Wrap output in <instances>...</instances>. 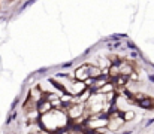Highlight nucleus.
<instances>
[{"label": "nucleus", "mask_w": 154, "mask_h": 134, "mask_svg": "<svg viewBox=\"0 0 154 134\" xmlns=\"http://www.w3.org/2000/svg\"><path fill=\"white\" fill-rule=\"evenodd\" d=\"M87 78H88V64H82L76 67L75 70V79L78 80H85Z\"/></svg>", "instance_id": "nucleus-4"}, {"label": "nucleus", "mask_w": 154, "mask_h": 134, "mask_svg": "<svg viewBox=\"0 0 154 134\" xmlns=\"http://www.w3.org/2000/svg\"><path fill=\"white\" fill-rule=\"evenodd\" d=\"M114 134H117V133H114Z\"/></svg>", "instance_id": "nucleus-17"}, {"label": "nucleus", "mask_w": 154, "mask_h": 134, "mask_svg": "<svg viewBox=\"0 0 154 134\" xmlns=\"http://www.w3.org/2000/svg\"><path fill=\"white\" fill-rule=\"evenodd\" d=\"M63 110L68 115V118L75 121L84 115L85 107H84V103H70V104H68V107H63Z\"/></svg>", "instance_id": "nucleus-2"}, {"label": "nucleus", "mask_w": 154, "mask_h": 134, "mask_svg": "<svg viewBox=\"0 0 154 134\" xmlns=\"http://www.w3.org/2000/svg\"><path fill=\"white\" fill-rule=\"evenodd\" d=\"M133 133V130H130V131H124V133H121V134H132Z\"/></svg>", "instance_id": "nucleus-15"}, {"label": "nucleus", "mask_w": 154, "mask_h": 134, "mask_svg": "<svg viewBox=\"0 0 154 134\" xmlns=\"http://www.w3.org/2000/svg\"><path fill=\"white\" fill-rule=\"evenodd\" d=\"M29 98L31 100L33 103L37 104V103L44 98V92L41 91V88H39V86H35L33 90H30V96H29Z\"/></svg>", "instance_id": "nucleus-5"}, {"label": "nucleus", "mask_w": 154, "mask_h": 134, "mask_svg": "<svg viewBox=\"0 0 154 134\" xmlns=\"http://www.w3.org/2000/svg\"><path fill=\"white\" fill-rule=\"evenodd\" d=\"M91 134H99V133H96V131H93V133H91Z\"/></svg>", "instance_id": "nucleus-16"}, {"label": "nucleus", "mask_w": 154, "mask_h": 134, "mask_svg": "<svg viewBox=\"0 0 154 134\" xmlns=\"http://www.w3.org/2000/svg\"><path fill=\"white\" fill-rule=\"evenodd\" d=\"M100 76H102V69H100L99 66L88 64V78L96 79V78H100Z\"/></svg>", "instance_id": "nucleus-8"}, {"label": "nucleus", "mask_w": 154, "mask_h": 134, "mask_svg": "<svg viewBox=\"0 0 154 134\" xmlns=\"http://www.w3.org/2000/svg\"><path fill=\"white\" fill-rule=\"evenodd\" d=\"M148 80L150 82H154V75H148Z\"/></svg>", "instance_id": "nucleus-13"}, {"label": "nucleus", "mask_w": 154, "mask_h": 134, "mask_svg": "<svg viewBox=\"0 0 154 134\" xmlns=\"http://www.w3.org/2000/svg\"><path fill=\"white\" fill-rule=\"evenodd\" d=\"M136 104L139 107H142V109H145V110H151V109H154V98H151V97H144L142 100H139Z\"/></svg>", "instance_id": "nucleus-7"}, {"label": "nucleus", "mask_w": 154, "mask_h": 134, "mask_svg": "<svg viewBox=\"0 0 154 134\" xmlns=\"http://www.w3.org/2000/svg\"><path fill=\"white\" fill-rule=\"evenodd\" d=\"M111 91H115V86H114V84L109 80V82H106L103 86H100V88L94 90L93 92H96V94H106V92H111Z\"/></svg>", "instance_id": "nucleus-9"}, {"label": "nucleus", "mask_w": 154, "mask_h": 134, "mask_svg": "<svg viewBox=\"0 0 154 134\" xmlns=\"http://www.w3.org/2000/svg\"><path fill=\"white\" fill-rule=\"evenodd\" d=\"M153 124H154V118H150L148 121H147V124H145V125H147V127H150V125H153Z\"/></svg>", "instance_id": "nucleus-12"}, {"label": "nucleus", "mask_w": 154, "mask_h": 134, "mask_svg": "<svg viewBox=\"0 0 154 134\" xmlns=\"http://www.w3.org/2000/svg\"><path fill=\"white\" fill-rule=\"evenodd\" d=\"M36 109H37V112L41 113V115H44V113H48V112L52 109V107H51V103L48 101V100L42 98L41 101L36 104Z\"/></svg>", "instance_id": "nucleus-6"}, {"label": "nucleus", "mask_w": 154, "mask_h": 134, "mask_svg": "<svg viewBox=\"0 0 154 134\" xmlns=\"http://www.w3.org/2000/svg\"><path fill=\"white\" fill-rule=\"evenodd\" d=\"M127 46H129L130 49H135V45H133V43H127Z\"/></svg>", "instance_id": "nucleus-14"}, {"label": "nucleus", "mask_w": 154, "mask_h": 134, "mask_svg": "<svg viewBox=\"0 0 154 134\" xmlns=\"http://www.w3.org/2000/svg\"><path fill=\"white\" fill-rule=\"evenodd\" d=\"M37 121L44 130L54 133V131H58L68 125V115L64 113V110L51 109L48 113H44V115L39 116Z\"/></svg>", "instance_id": "nucleus-1"}, {"label": "nucleus", "mask_w": 154, "mask_h": 134, "mask_svg": "<svg viewBox=\"0 0 154 134\" xmlns=\"http://www.w3.org/2000/svg\"><path fill=\"white\" fill-rule=\"evenodd\" d=\"M136 116V113L133 112V110H126L123 112V119H124V122H130V121H133Z\"/></svg>", "instance_id": "nucleus-10"}, {"label": "nucleus", "mask_w": 154, "mask_h": 134, "mask_svg": "<svg viewBox=\"0 0 154 134\" xmlns=\"http://www.w3.org/2000/svg\"><path fill=\"white\" fill-rule=\"evenodd\" d=\"M15 118H17V113L14 112V113H12V115H11V116H9L8 119H6V125H8V124H11V122H12V121H14Z\"/></svg>", "instance_id": "nucleus-11"}, {"label": "nucleus", "mask_w": 154, "mask_h": 134, "mask_svg": "<svg viewBox=\"0 0 154 134\" xmlns=\"http://www.w3.org/2000/svg\"><path fill=\"white\" fill-rule=\"evenodd\" d=\"M117 66H118L120 75H123V76H129L130 73L135 70L129 60H118V61H117Z\"/></svg>", "instance_id": "nucleus-3"}]
</instances>
